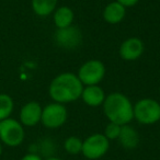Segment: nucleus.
Here are the masks:
<instances>
[{
	"label": "nucleus",
	"mask_w": 160,
	"mask_h": 160,
	"mask_svg": "<svg viewBox=\"0 0 160 160\" xmlns=\"http://www.w3.org/2000/svg\"><path fill=\"white\" fill-rule=\"evenodd\" d=\"M121 125L115 124V123H112L110 122L109 124L105 126L104 128V136L108 138L109 140H114V139H118V136H120L121 133Z\"/></svg>",
	"instance_id": "nucleus-18"
},
{
	"label": "nucleus",
	"mask_w": 160,
	"mask_h": 160,
	"mask_svg": "<svg viewBox=\"0 0 160 160\" xmlns=\"http://www.w3.org/2000/svg\"><path fill=\"white\" fill-rule=\"evenodd\" d=\"M21 160H42V158H41L40 155H38L35 152H29L23 156L21 158Z\"/></svg>",
	"instance_id": "nucleus-20"
},
{
	"label": "nucleus",
	"mask_w": 160,
	"mask_h": 160,
	"mask_svg": "<svg viewBox=\"0 0 160 160\" xmlns=\"http://www.w3.org/2000/svg\"><path fill=\"white\" fill-rule=\"evenodd\" d=\"M43 108L36 101H30L25 103L20 110V123L23 126L33 127L41 122Z\"/></svg>",
	"instance_id": "nucleus-10"
},
{
	"label": "nucleus",
	"mask_w": 160,
	"mask_h": 160,
	"mask_svg": "<svg viewBox=\"0 0 160 160\" xmlns=\"http://www.w3.org/2000/svg\"><path fill=\"white\" fill-rule=\"evenodd\" d=\"M58 0H32L31 6L33 12L38 17H47L54 13L57 8Z\"/></svg>",
	"instance_id": "nucleus-15"
},
{
	"label": "nucleus",
	"mask_w": 160,
	"mask_h": 160,
	"mask_svg": "<svg viewBox=\"0 0 160 160\" xmlns=\"http://www.w3.org/2000/svg\"><path fill=\"white\" fill-rule=\"evenodd\" d=\"M126 17V8L118 1L109 2L103 9V19L109 24H118Z\"/></svg>",
	"instance_id": "nucleus-12"
},
{
	"label": "nucleus",
	"mask_w": 160,
	"mask_h": 160,
	"mask_svg": "<svg viewBox=\"0 0 160 160\" xmlns=\"http://www.w3.org/2000/svg\"><path fill=\"white\" fill-rule=\"evenodd\" d=\"M73 19H75L73 10L67 6L56 8V10L53 13L54 24L56 25L57 29H64V28L72 25Z\"/></svg>",
	"instance_id": "nucleus-14"
},
{
	"label": "nucleus",
	"mask_w": 160,
	"mask_h": 160,
	"mask_svg": "<svg viewBox=\"0 0 160 160\" xmlns=\"http://www.w3.org/2000/svg\"><path fill=\"white\" fill-rule=\"evenodd\" d=\"M159 103H160V100H159Z\"/></svg>",
	"instance_id": "nucleus-23"
},
{
	"label": "nucleus",
	"mask_w": 160,
	"mask_h": 160,
	"mask_svg": "<svg viewBox=\"0 0 160 160\" xmlns=\"http://www.w3.org/2000/svg\"><path fill=\"white\" fill-rule=\"evenodd\" d=\"M118 2H120L121 5H123L125 8H129V7H134L135 5H137L139 0H115Z\"/></svg>",
	"instance_id": "nucleus-19"
},
{
	"label": "nucleus",
	"mask_w": 160,
	"mask_h": 160,
	"mask_svg": "<svg viewBox=\"0 0 160 160\" xmlns=\"http://www.w3.org/2000/svg\"><path fill=\"white\" fill-rule=\"evenodd\" d=\"M105 92L99 85L96 86H86L81 93L82 101L87 105L92 108L100 107L103 104L105 100Z\"/></svg>",
	"instance_id": "nucleus-11"
},
{
	"label": "nucleus",
	"mask_w": 160,
	"mask_h": 160,
	"mask_svg": "<svg viewBox=\"0 0 160 160\" xmlns=\"http://www.w3.org/2000/svg\"><path fill=\"white\" fill-rule=\"evenodd\" d=\"M68 112L64 104L57 102L49 103L42 110L41 123L51 129L59 128L66 123Z\"/></svg>",
	"instance_id": "nucleus-7"
},
{
	"label": "nucleus",
	"mask_w": 160,
	"mask_h": 160,
	"mask_svg": "<svg viewBox=\"0 0 160 160\" xmlns=\"http://www.w3.org/2000/svg\"><path fill=\"white\" fill-rule=\"evenodd\" d=\"M145 51V44L139 38H128L121 44L118 54L126 62H134L142 57Z\"/></svg>",
	"instance_id": "nucleus-9"
},
{
	"label": "nucleus",
	"mask_w": 160,
	"mask_h": 160,
	"mask_svg": "<svg viewBox=\"0 0 160 160\" xmlns=\"http://www.w3.org/2000/svg\"><path fill=\"white\" fill-rule=\"evenodd\" d=\"M102 105L103 112L110 122L123 126L134 120V104L124 93L112 92L105 97Z\"/></svg>",
	"instance_id": "nucleus-2"
},
{
	"label": "nucleus",
	"mask_w": 160,
	"mask_h": 160,
	"mask_svg": "<svg viewBox=\"0 0 160 160\" xmlns=\"http://www.w3.org/2000/svg\"><path fill=\"white\" fill-rule=\"evenodd\" d=\"M25 138L24 126L14 118L0 121V142L9 147H18Z\"/></svg>",
	"instance_id": "nucleus-4"
},
{
	"label": "nucleus",
	"mask_w": 160,
	"mask_h": 160,
	"mask_svg": "<svg viewBox=\"0 0 160 160\" xmlns=\"http://www.w3.org/2000/svg\"><path fill=\"white\" fill-rule=\"evenodd\" d=\"M134 118L139 124L152 125L160 121V103L151 98L138 100L134 105Z\"/></svg>",
	"instance_id": "nucleus-3"
},
{
	"label": "nucleus",
	"mask_w": 160,
	"mask_h": 160,
	"mask_svg": "<svg viewBox=\"0 0 160 160\" xmlns=\"http://www.w3.org/2000/svg\"><path fill=\"white\" fill-rule=\"evenodd\" d=\"M2 155V142H0V157Z\"/></svg>",
	"instance_id": "nucleus-22"
},
{
	"label": "nucleus",
	"mask_w": 160,
	"mask_h": 160,
	"mask_svg": "<svg viewBox=\"0 0 160 160\" xmlns=\"http://www.w3.org/2000/svg\"><path fill=\"white\" fill-rule=\"evenodd\" d=\"M14 102L7 93H0V121L9 118L13 112Z\"/></svg>",
	"instance_id": "nucleus-16"
},
{
	"label": "nucleus",
	"mask_w": 160,
	"mask_h": 160,
	"mask_svg": "<svg viewBox=\"0 0 160 160\" xmlns=\"http://www.w3.org/2000/svg\"><path fill=\"white\" fill-rule=\"evenodd\" d=\"M83 86L99 85L105 76V66L99 59H90L80 66L77 73Z\"/></svg>",
	"instance_id": "nucleus-5"
},
{
	"label": "nucleus",
	"mask_w": 160,
	"mask_h": 160,
	"mask_svg": "<svg viewBox=\"0 0 160 160\" xmlns=\"http://www.w3.org/2000/svg\"><path fill=\"white\" fill-rule=\"evenodd\" d=\"M82 142L77 136H69L64 142V148L69 155H78L82 150Z\"/></svg>",
	"instance_id": "nucleus-17"
},
{
	"label": "nucleus",
	"mask_w": 160,
	"mask_h": 160,
	"mask_svg": "<svg viewBox=\"0 0 160 160\" xmlns=\"http://www.w3.org/2000/svg\"><path fill=\"white\" fill-rule=\"evenodd\" d=\"M55 42L62 48L75 49L82 42V33L73 25L64 29H57L55 32Z\"/></svg>",
	"instance_id": "nucleus-8"
},
{
	"label": "nucleus",
	"mask_w": 160,
	"mask_h": 160,
	"mask_svg": "<svg viewBox=\"0 0 160 160\" xmlns=\"http://www.w3.org/2000/svg\"><path fill=\"white\" fill-rule=\"evenodd\" d=\"M110 140L104 134H92L82 142L81 153L89 160H98L109 151Z\"/></svg>",
	"instance_id": "nucleus-6"
},
{
	"label": "nucleus",
	"mask_w": 160,
	"mask_h": 160,
	"mask_svg": "<svg viewBox=\"0 0 160 160\" xmlns=\"http://www.w3.org/2000/svg\"><path fill=\"white\" fill-rule=\"evenodd\" d=\"M46 160H62V159H60V158H57V157H49V158H47Z\"/></svg>",
	"instance_id": "nucleus-21"
},
{
	"label": "nucleus",
	"mask_w": 160,
	"mask_h": 160,
	"mask_svg": "<svg viewBox=\"0 0 160 160\" xmlns=\"http://www.w3.org/2000/svg\"><path fill=\"white\" fill-rule=\"evenodd\" d=\"M118 139L125 149H134L139 144V135L137 131L129 124L123 125L121 127V133Z\"/></svg>",
	"instance_id": "nucleus-13"
},
{
	"label": "nucleus",
	"mask_w": 160,
	"mask_h": 160,
	"mask_svg": "<svg viewBox=\"0 0 160 160\" xmlns=\"http://www.w3.org/2000/svg\"><path fill=\"white\" fill-rule=\"evenodd\" d=\"M83 88L85 87L78 76L67 71L59 73L52 80L48 93L54 102L66 104L79 100Z\"/></svg>",
	"instance_id": "nucleus-1"
}]
</instances>
